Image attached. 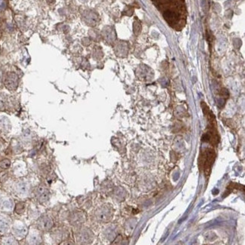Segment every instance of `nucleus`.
Returning a JSON list of instances; mask_svg holds the SVG:
<instances>
[{"label": "nucleus", "instance_id": "obj_5", "mask_svg": "<svg viewBox=\"0 0 245 245\" xmlns=\"http://www.w3.org/2000/svg\"><path fill=\"white\" fill-rule=\"evenodd\" d=\"M115 51L118 56H125L127 52V45L125 42H119L115 45Z\"/></svg>", "mask_w": 245, "mask_h": 245}, {"label": "nucleus", "instance_id": "obj_7", "mask_svg": "<svg viewBox=\"0 0 245 245\" xmlns=\"http://www.w3.org/2000/svg\"><path fill=\"white\" fill-rule=\"evenodd\" d=\"M25 209V205L24 204L21 202V203H18V204L16 205L15 207V212L18 214H21L22 213H24Z\"/></svg>", "mask_w": 245, "mask_h": 245}, {"label": "nucleus", "instance_id": "obj_6", "mask_svg": "<svg viewBox=\"0 0 245 245\" xmlns=\"http://www.w3.org/2000/svg\"><path fill=\"white\" fill-rule=\"evenodd\" d=\"M164 18L165 20L168 22H171V21H175L178 19V15L176 14L175 12L172 11H166L163 14Z\"/></svg>", "mask_w": 245, "mask_h": 245}, {"label": "nucleus", "instance_id": "obj_1", "mask_svg": "<svg viewBox=\"0 0 245 245\" xmlns=\"http://www.w3.org/2000/svg\"><path fill=\"white\" fill-rule=\"evenodd\" d=\"M214 160H215V153H214V150H210V149L202 152L201 155L199 165H200L201 167L204 170V173L207 176L210 174L211 167H212Z\"/></svg>", "mask_w": 245, "mask_h": 245}, {"label": "nucleus", "instance_id": "obj_4", "mask_svg": "<svg viewBox=\"0 0 245 245\" xmlns=\"http://www.w3.org/2000/svg\"><path fill=\"white\" fill-rule=\"evenodd\" d=\"M38 225L40 229L44 230V231H48L53 227L54 223H53L51 218L48 216H43L38 220Z\"/></svg>", "mask_w": 245, "mask_h": 245}, {"label": "nucleus", "instance_id": "obj_3", "mask_svg": "<svg viewBox=\"0 0 245 245\" xmlns=\"http://www.w3.org/2000/svg\"><path fill=\"white\" fill-rule=\"evenodd\" d=\"M35 196L37 201L40 203H45L49 198V191L45 185H39L36 189Z\"/></svg>", "mask_w": 245, "mask_h": 245}, {"label": "nucleus", "instance_id": "obj_11", "mask_svg": "<svg viewBox=\"0 0 245 245\" xmlns=\"http://www.w3.org/2000/svg\"><path fill=\"white\" fill-rule=\"evenodd\" d=\"M1 80H2V77H1V75H0V82H1Z\"/></svg>", "mask_w": 245, "mask_h": 245}, {"label": "nucleus", "instance_id": "obj_8", "mask_svg": "<svg viewBox=\"0 0 245 245\" xmlns=\"http://www.w3.org/2000/svg\"><path fill=\"white\" fill-rule=\"evenodd\" d=\"M11 166V162L9 159H4L0 162V167L2 169H8Z\"/></svg>", "mask_w": 245, "mask_h": 245}, {"label": "nucleus", "instance_id": "obj_2", "mask_svg": "<svg viewBox=\"0 0 245 245\" xmlns=\"http://www.w3.org/2000/svg\"><path fill=\"white\" fill-rule=\"evenodd\" d=\"M18 76L14 73H9L5 75L4 83L6 88L9 90H15L18 86Z\"/></svg>", "mask_w": 245, "mask_h": 245}, {"label": "nucleus", "instance_id": "obj_9", "mask_svg": "<svg viewBox=\"0 0 245 245\" xmlns=\"http://www.w3.org/2000/svg\"><path fill=\"white\" fill-rule=\"evenodd\" d=\"M7 228H9V224H8L7 222L5 219H0V231H6Z\"/></svg>", "mask_w": 245, "mask_h": 245}, {"label": "nucleus", "instance_id": "obj_10", "mask_svg": "<svg viewBox=\"0 0 245 245\" xmlns=\"http://www.w3.org/2000/svg\"><path fill=\"white\" fill-rule=\"evenodd\" d=\"M32 237V239L31 241H33V243H38V242H39L38 241H39V239H40V238H39V236H38V235H31Z\"/></svg>", "mask_w": 245, "mask_h": 245}]
</instances>
